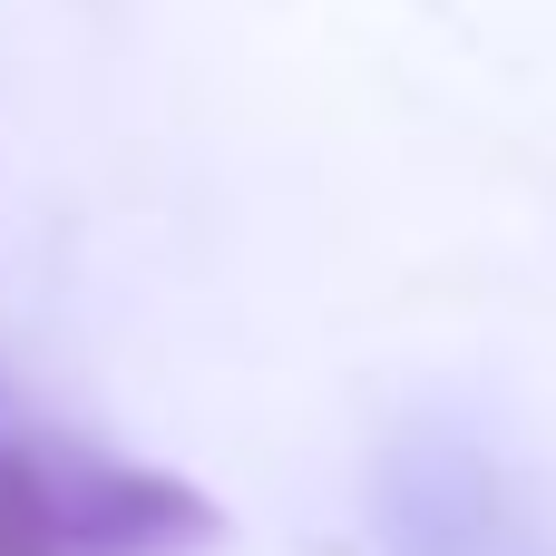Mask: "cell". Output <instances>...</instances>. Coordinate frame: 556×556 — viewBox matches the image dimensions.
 I'll use <instances>...</instances> for the list:
<instances>
[{
  "mask_svg": "<svg viewBox=\"0 0 556 556\" xmlns=\"http://www.w3.org/2000/svg\"><path fill=\"white\" fill-rule=\"evenodd\" d=\"M29 469L59 556H195L225 538V508L176 469L108 459V450H29Z\"/></svg>",
  "mask_w": 556,
  "mask_h": 556,
  "instance_id": "obj_1",
  "label": "cell"
},
{
  "mask_svg": "<svg viewBox=\"0 0 556 556\" xmlns=\"http://www.w3.org/2000/svg\"><path fill=\"white\" fill-rule=\"evenodd\" d=\"M0 556H59L49 547V498H39L29 450H0Z\"/></svg>",
  "mask_w": 556,
  "mask_h": 556,
  "instance_id": "obj_2",
  "label": "cell"
}]
</instances>
